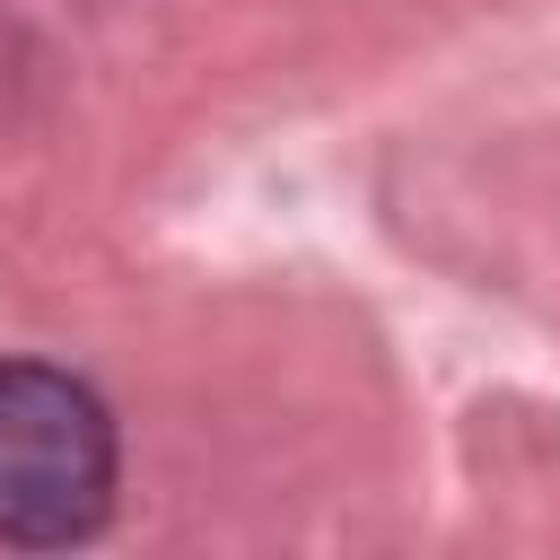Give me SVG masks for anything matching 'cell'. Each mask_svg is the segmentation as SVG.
Returning a JSON list of instances; mask_svg holds the SVG:
<instances>
[{"instance_id": "6da1fadb", "label": "cell", "mask_w": 560, "mask_h": 560, "mask_svg": "<svg viewBox=\"0 0 560 560\" xmlns=\"http://www.w3.org/2000/svg\"><path fill=\"white\" fill-rule=\"evenodd\" d=\"M114 508L105 402L35 359H0V542H79Z\"/></svg>"}]
</instances>
